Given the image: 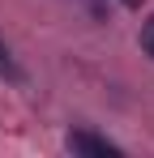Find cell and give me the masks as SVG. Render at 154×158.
I'll return each instance as SVG.
<instances>
[{"instance_id": "3", "label": "cell", "mask_w": 154, "mask_h": 158, "mask_svg": "<svg viewBox=\"0 0 154 158\" xmlns=\"http://www.w3.org/2000/svg\"><path fill=\"white\" fill-rule=\"evenodd\" d=\"M0 73H4V77H17V64H13V56H9L4 43H0Z\"/></svg>"}, {"instance_id": "4", "label": "cell", "mask_w": 154, "mask_h": 158, "mask_svg": "<svg viewBox=\"0 0 154 158\" xmlns=\"http://www.w3.org/2000/svg\"><path fill=\"white\" fill-rule=\"evenodd\" d=\"M120 4H128V9H141V0H120Z\"/></svg>"}, {"instance_id": "2", "label": "cell", "mask_w": 154, "mask_h": 158, "mask_svg": "<svg viewBox=\"0 0 154 158\" xmlns=\"http://www.w3.org/2000/svg\"><path fill=\"white\" fill-rule=\"evenodd\" d=\"M141 52H146V56H154V17L141 26Z\"/></svg>"}, {"instance_id": "1", "label": "cell", "mask_w": 154, "mask_h": 158, "mask_svg": "<svg viewBox=\"0 0 154 158\" xmlns=\"http://www.w3.org/2000/svg\"><path fill=\"white\" fill-rule=\"evenodd\" d=\"M69 150L73 154H94V158H116L120 154V145H111L107 137H94V132H86V128L69 132Z\"/></svg>"}]
</instances>
